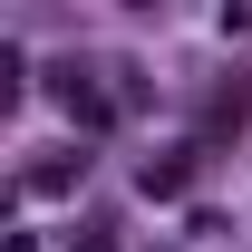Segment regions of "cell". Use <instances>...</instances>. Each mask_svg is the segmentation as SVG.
<instances>
[{"label":"cell","mask_w":252,"mask_h":252,"mask_svg":"<svg viewBox=\"0 0 252 252\" xmlns=\"http://www.w3.org/2000/svg\"><path fill=\"white\" fill-rule=\"evenodd\" d=\"M78 252H107V243H97V233H88V243H78Z\"/></svg>","instance_id":"6da1fadb"}]
</instances>
